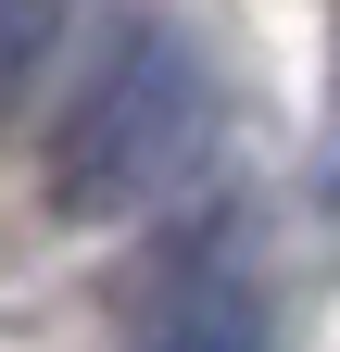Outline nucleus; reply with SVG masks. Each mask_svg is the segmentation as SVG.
Listing matches in <instances>:
<instances>
[{
	"instance_id": "obj_2",
	"label": "nucleus",
	"mask_w": 340,
	"mask_h": 352,
	"mask_svg": "<svg viewBox=\"0 0 340 352\" xmlns=\"http://www.w3.org/2000/svg\"><path fill=\"white\" fill-rule=\"evenodd\" d=\"M139 352H265V289H252V252L202 214V227L164 239V264L139 277Z\"/></svg>"
},
{
	"instance_id": "obj_1",
	"label": "nucleus",
	"mask_w": 340,
	"mask_h": 352,
	"mask_svg": "<svg viewBox=\"0 0 340 352\" xmlns=\"http://www.w3.org/2000/svg\"><path fill=\"white\" fill-rule=\"evenodd\" d=\"M202 151H215V63L189 51L177 13L126 0L101 25V63L76 76L51 151H38V189L63 227H139L202 176Z\"/></svg>"
},
{
	"instance_id": "obj_3",
	"label": "nucleus",
	"mask_w": 340,
	"mask_h": 352,
	"mask_svg": "<svg viewBox=\"0 0 340 352\" xmlns=\"http://www.w3.org/2000/svg\"><path fill=\"white\" fill-rule=\"evenodd\" d=\"M63 25H76V0H0V126L25 113V88H38V63L63 51Z\"/></svg>"
}]
</instances>
